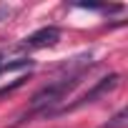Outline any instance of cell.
<instances>
[{"label": "cell", "mask_w": 128, "mask_h": 128, "mask_svg": "<svg viewBox=\"0 0 128 128\" xmlns=\"http://www.w3.org/2000/svg\"><path fill=\"white\" fill-rule=\"evenodd\" d=\"M123 126H126V110H120V113H118L108 126H103V128H123Z\"/></svg>", "instance_id": "obj_4"}, {"label": "cell", "mask_w": 128, "mask_h": 128, "mask_svg": "<svg viewBox=\"0 0 128 128\" xmlns=\"http://www.w3.org/2000/svg\"><path fill=\"white\" fill-rule=\"evenodd\" d=\"M58 38H60V30H58L55 25H48V28H40V30L30 33V35L23 40V45H25V48H48V45H55Z\"/></svg>", "instance_id": "obj_2"}, {"label": "cell", "mask_w": 128, "mask_h": 128, "mask_svg": "<svg viewBox=\"0 0 128 128\" xmlns=\"http://www.w3.org/2000/svg\"><path fill=\"white\" fill-rule=\"evenodd\" d=\"M3 66H5V60H3V53H0V73H3Z\"/></svg>", "instance_id": "obj_6"}, {"label": "cell", "mask_w": 128, "mask_h": 128, "mask_svg": "<svg viewBox=\"0 0 128 128\" xmlns=\"http://www.w3.org/2000/svg\"><path fill=\"white\" fill-rule=\"evenodd\" d=\"M80 76H83V73H70V76H66V78H60V80L48 83L45 88H40V90L33 96V100H30L33 110H48L50 106L60 103L63 98H66V93H70V90L80 83Z\"/></svg>", "instance_id": "obj_1"}, {"label": "cell", "mask_w": 128, "mask_h": 128, "mask_svg": "<svg viewBox=\"0 0 128 128\" xmlns=\"http://www.w3.org/2000/svg\"><path fill=\"white\" fill-rule=\"evenodd\" d=\"M8 15H10V8L8 5H0V20H5Z\"/></svg>", "instance_id": "obj_5"}, {"label": "cell", "mask_w": 128, "mask_h": 128, "mask_svg": "<svg viewBox=\"0 0 128 128\" xmlns=\"http://www.w3.org/2000/svg\"><path fill=\"white\" fill-rule=\"evenodd\" d=\"M118 80H120V78H118L116 73H113V76H108V78H103V80H98V83L93 86V90H88V93H86V96H83V98H80L78 103H73V106H68L66 110H73V108H78V106H86V103H93V100H96V98H100L103 93H108V90H113V88L118 86Z\"/></svg>", "instance_id": "obj_3"}]
</instances>
